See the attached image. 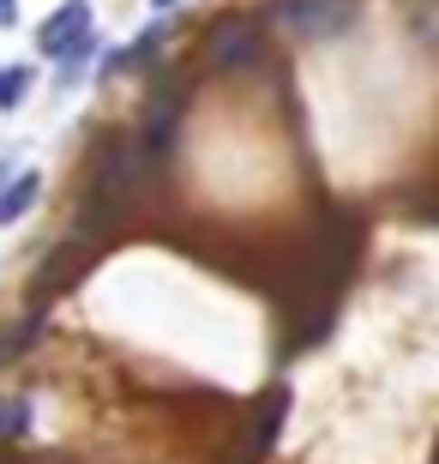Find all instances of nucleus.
<instances>
[{"mask_svg":"<svg viewBox=\"0 0 439 464\" xmlns=\"http://www.w3.org/2000/svg\"><path fill=\"white\" fill-rule=\"evenodd\" d=\"M277 24L289 36H338L355 18V0H277Z\"/></svg>","mask_w":439,"mask_h":464,"instance_id":"f257e3e1","label":"nucleus"},{"mask_svg":"<svg viewBox=\"0 0 439 464\" xmlns=\"http://www.w3.org/2000/svg\"><path fill=\"white\" fill-rule=\"evenodd\" d=\"M259 61V31L247 24V18H223L217 31H211V43H205V67H253Z\"/></svg>","mask_w":439,"mask_h":464,"instance_id":"f03ea898","label":"nucleus"},{"mask_svg":"<svg viewBox=\"0 0 439 464\" xmlns=\"http://www.w3.org/2000/svg\"><path fill=\"white\" fill-rule=\"evenodd\" d=\"M85 31H91V6L85 0H67V6L49 13V24H43V54H72L85 43Z\"/></svg>","mask_w":439,"mask_h":464,"instance_id":"7ed1b4c3","label":"nucleus"},{"mask_svg":"<svg viewBox=\"0 0 439 464\" xmlns=\"http://www.w3.org/2000/svg\"><path fill=\"white\" fill-rule=\"evenodd\" d=\"M31 199H36V175H18L13 188L0 193V224H13V218H24V211H31Z\"/></svg>","mask_w":439,"mask_h":464,"instance_id":"20e7f679","label":"nucleus"},{"mask_svg":"<svg viewBox=\"0 0 439 464\" xmlns=\"http://www.w3.org/2000/svg\"><path fill=\"white\" fill-rule=\"evenodd\" d=\"M24 91H31V67H0V109L24 103Z\"/></svg>","mask_w":439,"mask_h":464,"instance_id":"39448f33","label":"nucleus"},{"mask_svg":"<svg viewBox=\"0 0 439 464\" xmlns=\"http://www.w3.org/2000/svg\"><path fill=\"white\" fill-rule=\"evenodd\" d=\"M72 266H79V247H61V254H49V266H43V284H36V290H54V284H67Z\"/></svg>","mask_w":439,"mask_h":464,"instance_id":"423d86ee","label":"nucleus"},{"mask_svg":"<svg viewBox=\"0 0 439 464\" xmlns=\"http://www.w3.org/2000/svg\"><path fill=\"white\" fill-rule=\"evenodd\" d=\"M24 429V398H0V440Z\"/></svg>","mask_w":439,"mask_h":464,"instance_id":"0eeeda50","label":"nucleus"},{"mask_svg":"<svg viewBox=\"0 0 439 464\" xmlns=\"http://www.w3.org/2000/svg\"><path fill=\"white\" fill-rule=\"evenodd\" d=\"M0 18H13V0H0Z\"/></svg>","mask_w":439,"mask_h":464,"instance_id":"6e6552de","label":"nucleus"},{"mask_svg":"<svg viewBox=\"0 0 439 464\" xmlns=\"http://www.w3.org/2000/svg\"><path fill=\"white\" fill-rule=\"evenodd\" d=\"M157 6H175V0H157Z\"/></svg>","mask_w":439,"mask_h":464,"instance_id":"1a4fd4ad","label":"nucleus"},{"mask_svg":"<svg viewBox=\"0 0 439 464\" xmlns=\"http://www.w3.org/2000/svg\"><path fill=\"white\" fill-rule=\"evenodd\" d=\"M0 175H6V169H0Z\"/></svg>","mask_w":439,"mask_h":464,"instance_id":"9d476101","label":"nucleus"}]
</instances>
